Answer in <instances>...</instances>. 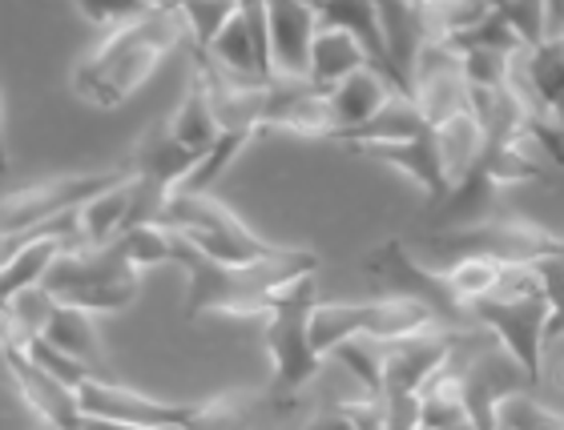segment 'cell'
Listing matches in <instances>:
<instances>
[{
	"mask_svg": "<svg viewBox=\"0 0 564 430\" xmlns=\"http://www.w3.org/2000/svg\"><path fill=\"white\" fill-rule=\"evenodd\" d=\"M177 233V230H174ZM174 266L186 269V302L182 315H230V318H267L274 315L294 282L318 278L323 257L303 245H279L271 257L254 266H223L198 254L194 245L177 233Z\"/></svg>",
	"mask_w": 564,
	"mask_h": 430,
	"instance_id": "6da1fadb",
	"label": "cell"
},
{
	"mask_svg": "<svg viewBox=\"0 0 564 430\" xmlns=\"http://www.w3.org/2000/svg\"><path fill=\"white\" fill-rule=\"evenodd\" d=\"M335 359L359 378V386H364L367 395L379 398V390H383V346H379V342H371V338H355V342L335 350Z\"/></svg>",
	"mask_w": 564,
	"mask_h": 430,
	"instance_id": "74e56055",
	"label": "cell"
},
{
	"mask_svg": "<svg viewBox=\"0 0 564 430\" xmlns=\"http://www.w3.org/2000/svg\"><path fill=\"white\" fill-rule=\"evenodd\" d=\"M412 97L432 129L452 121L456 113H468L471 97H468V81H464V60H459V53L432 41L420 60V69H415Z\"/></svg>",
	"mask_w": 564,
	"mask_h": 430,
	"instance_id": "e0dca14e",
	"label": "cell"
},
{
	"mask_svg": "<svg viewBox=\"0 0 564 430\" xmlns=\"http://www.w3.org/2000/svg\"><path fill=\"white\" fill-rule=\"evenodd\" d=\"M508 266H500V262H492V257H459V262H452V266L444 269V278L452 282V290H456V298L464 306H476L484 302V298H492L496 290H500V282H505Z\"/></svg>",
	"mask_w": 564,
	"mask_h": 430,
	"instance_id": "d6a6232c",
	"label": "cell"
},
{
	"mask_svg": "<svg viewBox=\"0 0 564 430\" xmlns=\"http://www.w3.org/2000/svg\"><path fill=\"white\" fill-rule=\"evenodd\" d=\"M379 24H383V45H388V77L400 93L412 97L415 69H420L423 53L432 45V29H427V12L423 4H400L388 0L379 4Z\"/></svg>",
	"mask_w": 564,
	"mask_h": 430,
	"instance_id": "d6986e66",
	"label": "cell"
},
{
	"mask_svg": "<svg viewBox=\"0 0 564 430\" xmlns=\"http://www.w3.org/2000/svg\"><path fill=\"white\" fill-rule=\"evenodd\" d=\"M57 315V298L45 290V286H33V290H21L12 298H0V318H4V334L17 338H41Z\"/></svg>",
	"mask_w": 564,
	"mask_h": 430,
	"instance_id": "4dcf8cb0",
	"label": "cell"
},
{
	"mask_svg": "<svg viewBox=\"0 0 564 430\" xmlns=\"http://www.w3.org/2000/svg\"><path fill=\"white\" fill-rule=\"evenodd\" d=\"M496 12L505 16V24L520 36V45L529 53L544 45V4H496Z\"/></svg>",
	"mask_w": 564,
	"mask_h": 430,
	"instance_id": "60d3db41",
	"label": "cell"
},
{
	"mask_svg": "<svg viewBox=\"0 0 564 430\" xmlns=\"http://www.w3.org/2000/svg\"><path fill=\"white\" fill-rule=\"evenodd\" d=\"M423 133H432L427 117L420 113L415 97H391V106L371 121V125L355 129V133H343L335 137V145H347V150H367V145H400V141H415Z\"/></svg>",
	"mask_w": 564,
	"mask_h": 430,
	"instance_id": "484cf974",
	"label": "cell"
},
{
	"mask_svg": "<svg viewBox=\"0 0 564 430\" xmlns=\"http://www.w3.org/2000/svg\"><path fill=\"white\" fill-rule=\"evenodd\" d=\"M186 41L189 33L177 16V4H150L145 16L106 33L73 65V93L94 109H118Z\"/></svg>",
	"mask_w": 564,
	"mask_h": 430,
	"instance_id": "7a4b0ae2",
	"label": "cell"
},
{
	"mask_svg": "<svg viewBox=\"0 0 564 430\" xmlns=\"http://www.w3.org/2000/svg\"><path fill=\"white\" fill-rule=\"evenodd\" d=\"M4 366H9L12 383H17L21 398L29 403V410L41 419V427L45 430H89V419H85L77 390L57 383V378L45 374L41 366H33V362L21 354L17 342H4Z\"/></svg>",
	"mask_w": 564,
	"mask_h": 430,
	"instance_id": "9a60e30c",
	"label": "cell"
},
{
	"mask_svg": "<svg viewBox=\"0 0 564 430\" xmlns=\"http://www.w3.org/2000/svg\"><path fill=\"white\" fill-rule=\"evenodd\" d=\"M391 97H400V89H395L383 73L371 69V65H367V69H359L355 77H347L339 89H330V93H327L330 117H335V137L371 125V121H376V117L391 106ZM403 97H408V93H403ZM335 137H330V141H335Z\"/></svg>",
	"mask_w": 564,
	"mask_h": 430,
	"instance_id": "44dd1931",
	"label": "cell"
},
{
	"mask_svg": "<svg viewBox=\"0 0 564 430\" xmlns=\"http://www.w3.org/2000/svg\"><path fill=\"white\" fill-rule=\"evenodd\" d=\"M77 12L94 24L97 33L106 36V33H113V29H121V24H130V21H138V16H145V12H150V4H101V0L94 4V0H82V4H77Z\"/></svg>",
	"mask_w": 564,
	"mask_h": 430,
	"instance_id": "b9f144b4",
	"label": "cell"
},
{
	"mask_svg": "<svg viewBox=\"0 0 564 430\" xmlns=\"http://www.w3.org/2000/svg\"><path fill=\"white\" fill-rule=\"evenodd\" d=\"M130 165H133V174L153 177V181H162L165 189L182 194V189L189 186V177L198 174L202 157L189 153L186 145L170 133V125H150L141 133L138 145H133Z\"/></svg>",
	"mask_w": 564,
	"mask_h": 430,
	"instance_id": "7402d4cb",
	"label": "cell"
},
{
	"mask_svg": "<svg viewBox=\"0 0 564 430\" xmlns=\"http://www.w3.org/2000/svg\"><path fill=\"white\" fill-rule=\"evenodd\" d=\"M235 12H238V4H198V0H194V4H177V16H182V24H186V33H189V48H194V53H210L218 33L230 24Z\"/></svg>",
	"mask_w": 564,
	"mask_h": 430,
	"instance_id": "8d00e7d4",
	"label": "cell"
},
{
	"mask_svg": "<svg viewBox=\"0 0 564 430\" xmlns=\"http://www.w3.org/2000/svg\"><path fill=\"white\" fill-rule=\"evenodd\" d=\"M343 415L355 422V430H391L388 427V403L383 398H351V403H339Z\"/></svg>",
	"mask_w": 564,
	"mask_h": 430,
	"instance_id": "ee69618b",
	"label": "cell"
},
{
	"mask_svg": "<svg viewBox=\"0 0 564 430\" xmlns=\"http://www.w3.org/2000/svg\"><path fill=\"white\" fill-rule=\"evenodd\" d=\"M141 274L126 257L121 242L113 245H73L57 257V266L48 269L45 290L57 298V306H73L85 315H118L138 302Z\"/></svg>",
	"mask_w": 564,
	"mask_h": 430,
	"instance_id": "277c9868",
	"label": "cell"
},
{
	"mask_svg": "<svg viewBox=\"0 0 564 430\" xmlns=\"http://www.w3.org/2000/svg\"><path fill=\"white\" fill-rule=\"evenodd\" d=\"M318 16L343 33H351L359 45H364L371 69L388 77V45H383V24H379V4H351V0H339V4H318ZM391 81V77H388Z\"/></svg>",
	"mask_w": 564,
	"mask_h": 430,
	"instance_id": "83f0119b",
	"label": "cell"
},
{
	"mask_svg": "<svg viewBox=\"0 0 564 430\" xmlns=\"http://www.w3.org/2000/svg\"><path fill=\"white\" fill-rule=\"evenodd\" d=\"M447 371L459 386L471 430H505L500 427V410L536 386V378L480 326L456 334V350L447 359Z\"/></svg>",
	"mask_w": 564,
	"mask_h": 430,
	"instance_id": "3957f363",
	"label": "cell"
},
{
	"mask_svg": "<svg viewBox=\"0 0 564 430\" xmlns=\"http://www.w3.org/2000/svg\"><path fill=\"white\" fill-rule=\"evenodd\" d=\"M165 125H170V133H174L189 153H198V157H206V153L223 141V121H218V113H214L210 97L202 93L194 81H189L182 106L174 109V117H170Z\"/></svg>",
	"mask_w": 564,
	"mask_h": 430,
	"instance_id": "f1b7e54d",
	"label": "cell"
},
{
	"mask_svg": "<svg viewBox=\"0 0 564 430\" xmlns=\"http://www.w3.org/2000/svg\"><path fill=\"white\" fill-rule=\"evenodd\" d=\"M250 141H254V133H223V141L214 145L206 157H202V165H198V174L189 177V186H186V194H214V186H218V177L235 165V157L242 150H247Z\"/></svg>",
	"mask_w": 564,
	"mask_h": 430,
	"instance_id": "f35d334b",
	"label": "cell"
},
{
	"mask_svg": "<svg viewBox=\"0 0 564 430\" xmlns=\"http://www.w3.org/2000/svg\"><path fill=\"white\" fill-rule=\"evenodd\" d=\"M364 274L379 282L383 298H408V302L427 306L447 330H471V310L456 298L452 282L444 278V269H432L415 262L412 250L400 238H388L367 250Z\"/></svg>",
	"mask_w": 564,
	"mask_h": 430,
	"instance_id": "9c48e42d",
	"label": "cell"
},
{
	"mask_svg": "<svg viewBox=\"0 0 564 430\" xmlns=\"http://www.w3.org/2000/svg\"><path fill=\"white\" fill-rule=\"evenodd\" d=\"M4 342H17V346H21V354L29 362H33V366H41V371L53 374L57 383L73 386V390H82V386L89 383V378H97V374L89 371V366H82V362L69 359V354H61V350L53 346L48 338H17V334H4Z\"/></svg>",
	"mask_w": 564,
	"mask_h": 430,
	"instance_id": "836d02e7",
	"label": "cell"
},
{
	"mask_svg": "<svg viewBox=\"0 0 564 430\" xmlns=\"http://www.w3.org/2000/svg\"><path fill=\"white\" fill-rule=\"evenodd\" d=\"M371 60H367L364 45L355 41L351 33H343L335 24L323 21L315 36V53H311V85L330 93V89H339L347 77H355L359 69H367Z\"/></svg>",
	"mask_w": 564,
	"mask_h": 430,
	"instance_id": "cb8c5ba5",
	"label": "cell"
},
{
	"mask_svg": "<svg viewBox=\"0 0 564 430\" xmlns=\"http://www.w3.org/2000/svg\"><path fill=\"white\" fill-rule=\"evenodd\" d=\"M262 133H294V137H335V117L323 89L311 81H271V101H267V121Z\"/></svg>",
	"mask_w": 564,
	"mask_h": 430,
	"instance_id": "ac0fdd59",
	"label": "cell"
},
{
	"mask_svg": "<svg viewBox=\"0 0 564 430\" xmlns=\"http://www.w3.org/2000/svg\"><path fill=\"white\" fill-rule=\"evenodd\" d=\"M274 81H311V53L323 29L318 4H267Z\"/></svg>",
	"mask_w": 564,
	"mask_h": 430,
	"instance_id": "2e32d148",
	"label": "cell"
},
{
	"mask_svg": "<svg viewBox=\"0 0 564 430\" xmlns=\"http://www.w3.org/2000/svg\"><path fill=\"white\" fill-rule=\"evenodd\" d=\"M130 177H133V165H118V169H101V174L45 177V181H33V186L24 189H12L9 198H4V210H0V233L12 238V233L36 230L45 221H57L65 213L85 210L94 198L126 186Z\"/></svg>",
	"mask_w": 564,
	"mask_h": 430,
	"instance_id": "30bf717a",
	"label": "cell"
},
{
	"mask_svg": "<svg viewBox=\"0 0 564 430\" xmlns=\"http://www.w3.org/2000/svg\"><path fill=\"white\" fill-rule=\"evenodd\" d=\"M130 201H133V177L126 186L109 189L101 198H94L82 210V238L85 245H113L126 238V221H130Z\"/></svg>",
	"mask_w": 564,
	"mask_h": 430,
	"instance_id": "f546056e",
	"label": "cell"
},
{
	"mask_svg": "<svg viewBox=\"0 0 564 430\" xmlns=\"http://www.w3.org/2000/svg\"><path fill=\"white\" fill-rule=\"evenodd\" d=\"M444 326L440 318L420 302L408 298H376V302H318L311 315V342L323 359H330L339 346L355 338H371L379 346H391L400 338L423 334ZM447 330V326H444Z\"/></svg>",
	"mask_w": 564,
	"mask_h": 430,
	"instance_id": "5b68a950",
	"label": "cell"
},
{
	"mask_svg": "<svg viewBox=\"0 0 564 430\" xmlns=\"http://www.w3.org/2000/svg\"><path fill=\"white\" fill-rule=\"evenodd\" d=\"M541 282H544V294H549V306H553V318H549V342L564 338V254L561 257H549L541 262Z\"/></svg>",
	"mask_w": 564,
	"mask_h": 430,
	"instance_id": "7bdbcfd3",
	"label": "cell"
},
{
	"mask_svg": "<svg viewBox=\"0 0 564 430\" xmlns=\"http://www.w3.org/2000/svg\"><path fill=\"white\" fill-rule=\"evenodd\" d=\"M318 302H323L318 298V278H303L294 282L279 310L267 318V350H271V366H274L271 398L282 410L291 407L294 395L323 366V354L311 342V315H315Z\"/></svg>",
	"mask_w": 564,
	"mask_h": 430,
	"instance_id": "52a82bcc",
	"label": "cell"
},
{
	"mask_svg": "<svg viewBox=\"0 0 564 430\" xmlns=\"http://www.w3.org/2000/svg\"><path fill=\"white\" fill-rule=\"evenodd\" d=\"M427 245L435 254L452 257V262H459V257H492L500 266H541L549 257L564 254V233L529 218H480L471 225L432 233Z\"/></svg>",
	"mask_w": 564,
	"mask_h": 430,
	"instance_id": "ba28073f",
	"label": "cell"
},
{
	"mask_svg": "<svg viewBox=\"0 0 564 430\" xmlns=\"http://www.w3.org/2000/svg\"><path fill=\"white\" fill-rule=\"evenodd\" d=\"M303 430H355V422L347 419V415H343V407L335 403V407H327V410H315Z\"/></svg>",
	"mask_w": 564,
	"mask_h": 430,
	"instance_id": "f6af8a7d",
	"label": "cell"
},
{
	"mask_svg": "<svg viewBox=\"0 0 564 430\" xmlns=\"http://www.w3.org/2000/svg\"><path fill=\"white\" fill-rule=\"evenodd\" d=\"M77 398H82L85 419L126 430H182L198 410V403H162V398L141 395L118 378H89L77 390Z\"/></svg>",
	"mask_w": 564,
	"mask_h": 430,
	"instance_id": "7c38bea8",
	"label": "cell"
},
{
	"mask_svg": "<svg viewBox=\"0 0 564 430\" xmlns=\"http://www.w3.org/2000/svg\"><path fill=\"white\" fill-rule=\"evenodd\" d=\"M529 81L536 89V97L544 101V109L553 113L564 101V41H544L541 48H532Z\"/></svg>",
	"mask_w": 564,
	"mask_h": 430,
	"instance_id": "d590c367",
	"label": "cell"
},
{
	"mask_svg": "<svg viewBox=\"0 0 564 430\" xmlns=\"http://www.w3.org/2000/svg\"><path fill=\"white\" fill-rule=\"evenodd\" d=\"M500 427L505 430H564V415L541 407L532 395H520L500 410Z\"/></svg>",
	"mask_w": 564,
	"mask_h": 430,
	"instance_id": "ab89813d",
	"label": "cell"
},
{
	"mask_svg": "<svg viewBox=\"0 0 564 430\" xmlns=\"http://www.w3.org/2000/svg\"><path fill=\"white\" fill-rule=\"evenodd\" d=\"M549 294H532V298H484L471 306V322L488 330L524 371L541 383L544 374V346H549Z\"/></svg>",
	"mask_w": 564,
	"mask_h": 430,
	"instance_id": "8fae6325",
	"label": "cell"
},
{
	"mask_svg": "<svg viewBox=\"0 0 564 430\" xmlns=\"http://www.w3.org/2000/svg\"><path fill=\"white\" fill-rule=\"evenodd\" d=\"M41 338H48L61 354L77 359L82 366L97 374V378H113L106 362V350H101V338H97V318L85 315V310H73V306H57V315L48 322V330Z\"/></svg>",
	"mask_w": 564,
	"mask_h": 430,
	"instance_id": "d4e9b609",
	"label": "cell"
},
{
	"mask_svg": "<svg viewBox=\"0 0 564 430\" xmlns=\"http://www.w3.org/2000/svg\"><path fill=\"white\" fill-rule=\"evenodd\" d=\"M165 225L182 233L198 254H206L210 262H223V266H254V262H262V257H271L279 250L274 242L259 238L214 194H186V189L174 194Z\"/></svg>",
	"mask_w": 564,
	"mask_h": 430,
	"instance_id": "8992f818",
	"label": "cell"
},
{
	"mask_svg": "<svg viewBox=\"0 0 564 430\" xmlns=\"http://www.w3.org/2000/svg\"><path fill=\"white\" fill-rule=\"evenodd\" d=\"M274 415L282 407L271 395H254V390H226L206 403H198L194 419L182 430H274Z\"/></svg>",
	"mask_w": 564,
	"mask_h": 430,
	"instance_id": "603a6c76",
	"label": "cell"
},
{
	"mask_svg": "<svg viewBox=\"0 0 564 430\" xmlns=\"http://www.w3.org/2000/svg\"><path fill=\"white\" fill-rule=\"evenodd\" d=\"M459 330H423V334L400 338L383 346V390L379 398L383 403H395V398H420L427 386L440 378V371L447 366L452 350H456Z\"/></svg>",
	"mask_w": 564,
	"mask_h": 430,
	"instance_id": "4fadbf2b",
	"label": "cell"
},
{
	"mask_svg": "<svg viewBox=\"0 0 564 430\" xmlns=\"http://www.w3.org/2000/svg\"><path fill=\"white\" fill-rule=\"evenodd\" d=\"M121 250L133 262L138 274L153 266H174V250H177V233L170 225H141L121 238Z\"/></svg>",
	"mask_w": 564,
	"mask_h": 430,
	"instance_id": "e575fe53",
	"label": "cell"
},
{
	"mask_svg": "<svg viewBox=\"0 0 564 430\" xmlns=\"http://www.w3.org/2000/svg\"><path fill=\"white\" fill-rule=\"evenodd\" d=\"M364 157H376V162L391 165L395 174H403L420 189L427 206H444L452 198V177H447V165L440 157V145H435V133H423L415 141H400V145H367V150H355Z\"/></svg>",
	"mask_w": 564,
	"mask_h": 430,
	"instance_id": "ffe728a7",
	"label": "cell"
},
{
	"mask_svg": "<svg viewBox=\"0 0 564 430\" xmlns=\"http://www.w3.org/2000/svg\"><path fill=\"white\" fill-rule=\"evenodd\" d=\"M427 12V29H432L435 45H456L468 33H476L488 16L496 12V4H476V0H452V4H423Z\"/></svg>",
	"mask_w": 564,
	"mask_h": 430,
	"instance_id": "1f68e13d",
	"label": "cell"
},
{
	"mask_svg": "<svg viewBox=\"0 0 564 430\" xmlns=\"http://www.w3.org/2000/svg\"><path fill=\"white\" fill-rule=\"evenodd\" d=\"M206 57L218 69L235 73L242 81H274L271 65V29H267V4H238V12L230 16L214 48Z\"/></svg>",
	"mask_w": 564,
	"mask_h": 430,
	"instance_id": "5bb4252c",
	"label": "cell"
},
{
	"mask_svg": "<svg viewBox=\"0 0 564 430\" xmlns=\"http://www.w3.org/2000/svg\"><path fill=\"white\" fill-rule=\"evenodd\" d=\"M435 145H440V157L447 165V177H452V189L471 177V169L480 165L484 150H488V137H484V125L476 121V113H456L452 121L435 125Z\"/></svg>",
	"mask_w": 564,
	"mask_h": 430,
	"instance_id": "4316f807",
	"label": "cell"
}]
</instances>
